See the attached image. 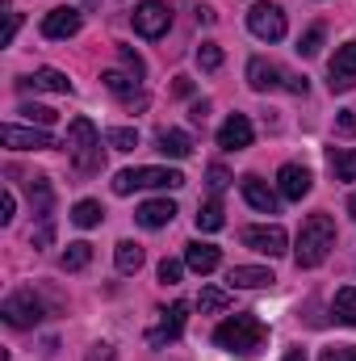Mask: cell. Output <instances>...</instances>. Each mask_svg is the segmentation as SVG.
<instances>
[{
    "mask_svg": "<svg viewBox=\"0 0 356 361\" xmlns=\"http://www.w3.org/2000/svg\"><path fill=\"white\" fill-rule=\"evenodd\" d=\"M214 345L227 349V353H235V357H256L268 345V328L256 315H231L227 324H218Z\"/></svg>",
    "mask_w": 356,
    "mask_h": 361,
    "instance_id": "1",
    "label": "cell"
},
{
    "mask_svg": "<svg viewBox=\"0 0 356 361\" xmlns=\"http://www.w3.org/2000/svg\"><path fill=\"white\" fill-rule=\"evenodd\" d=\"M336 248V223L331 214H310L298 231V248H293V261L298 269H314L327 261V252Z\"/></svg>",
    "mask_w": 356,
    "mask_h": 361,
    "instance_id": "2",
    "label": "cell"
},
{
    "mask_svg": "<svg viewBox=\"0 0 356 361\" xmlns=\"http://www.w3.org/2000/svg\"><path fill=\"white\" fill-rule=\"evenodd\" d=\"M68 156L76 160V169L80 173H92V169H101V135H96V126H92L89 118H72V126H68Z\"/></svg>",
    "mask_w": 356,
    "mask_h": 361,
    "instance_id": "3",
    "label": "cell"
},
{
    "mask_svg": "<svg viewBox=\"0 0 356 361\" xmlns=\"http://www.w3.org/2000/svg\"><path fill=\"white\" fill-rule=\"evenodd\" d=\"M184 185V173L177 169H126L113 177V193H130V189H180Z\"/></svg>",
    "mask_w": 356,
    "mask_h": 361,
    "instance_id": "4",
    "label": "cell"
},
{
    "mask_svg": "<svg viewBox=\"0 0 356 361\" xmlns=\"http://www.w3.org/2000/svg\"><path fill=\"white\" fill-rule=\"evenodd\" d=\"M248 30L256 34V38H265V42H281L285 38V13H281V4H252L248 8Z\"/></svg>",
    "mask_w": 356,
    "mask_h": 361,
    "instance_id": "5",
    "label": "cell"
},
{
    "mask_svg": "<svg viewBox=\"0 0 356 361\" xmlns=\"http://www.w3.org/2000/svg\"><path fill=\"white\" fill-rule=\"evenodd\" d=\"M0 315H4V324H13V328H34V324L42 319V302L34 298V290H17V294H8V298L0 302Z\"/></svg>",
    "mask_w": 356,
    "mask_h": 361,
    "instance_id": "6",
    "label": "cell"
},
{
    "mask_svg": "<svg viewBox=\"0 0 356 361\" xmlns=\"http://www.w3.org/2000/svg\"><path fill=\"white\" fill-rule=\"evenodd\" d=\"M0 143L13 147V152H46L55 147V139L46 135V126H0Z\"/></svg>",
    "mask_w": 356,
    "mask_h": 361,
    "instance_id": "7",
    "label": "cell"
},
{
    "mask_svg": "<svg viewBox=\"0 0 356 361\" xmlns=\"http://www.w3.org/2000/svg\"><path fill=\"white\" fill-rule=\"evenodd\" d=\"M168 25H172V13H168L164 0H143V4L134 8V34L160 38V34H168Z\"/></svg>",
    "mask_w": 356,
    "mask_h": 361,
    "instance_id": "8",
    "label": "cell"
},
{
    "mask_svg": "<svg viewBox=\"0 0 356 361\" xmlns=\"http://www.w3.org/2000/svg\"><path fill=\"white\" fill-rule=\"evenodd\" d=\"M243 244H248L252 252H265V257H285V252H289V235H285L276 223H268V227H248V231H243Z\"/></svg>",
    "mask_w": 356,
    "mask_h": 361,
    "instance_id": "9",
    "label": "cell"
},
{
    "mask_svg": "<svg viewBox=\"0 0 356 361\" xmlns=\"http://www.w3.org/2000/svg\"><path fill=\"white\" fill-rule=\"evenodd\" d=\"M327 85L331 92H348L356 85V42H344L340 51H336V59H331V68H327Z\"/></svg>",
    "mask_w": 356,
    "mask_h": 361,
    "instance_id": "10",
    "label": "cell"
},
{
    "mask_svg": "<svg viewBox=\"0 0 356 361\" xmlns=\"http://www.w3.org/2000/svg\"><path fill=\"white\" fill-rule=\"evenodd\" d=\"M218 147H222V152H243V147H252V118H248V114H231V118L218 126Z\"/></svg>",
    "mask_w": 356,
    "mask_h": 361,
    "instance_id": "11",
    "label": "cell"
},
{
    "mask_svg": "<svg viewBox=\"0 0 356 361\" xmlns=\"http://www.w3.org/2000/svg\"><path fill=\"white\" fill-rule=\"evenodd\" d=\"M239 189H243L248 206H256L260 214H276V206H281V189H272V185L260 180L256 173H248V177L239 180Z\"/></svg>",
    "mask_w": 356,
    "mask_h": 361,
    "instance_id": "12",
    "label": "cell"
},
{
    "mask_svg": "<svg viewBox=\"0 0 356 361\" xmlns=\"http://www.w3.org/2000/svg\"><path fill=\"white\" fill-rule=\"evenodd\" d=\"M184 319H189V307H184V302H172V307L164 311L160 328H151V332H147V345H155V349L172 345V341H177L180 332H184Z\"/></svg>",
    "mask_w": 356,
    "mask_h": 361,
    "instance_id": "13",
    "label": "cell"
},
{
    "mask_svg": "<svg viewBox=\"0 0 356 361\" xmlns=\"http://www.w3.org/2000/svg\"><path fill=\"white\" fill-rule=\"evenodd\" d=\"M310 169H302V164H281V173H276V189H281V197H289V202H302L306 193H310Z\"/></svg>",
    "mask_w": 356,
    "mask_h": 361,
    "instance_id": "14",
    "label": "cell"
},
{
    "mask_svg": "<svg viewBox=\"0 0 356 361\" xmlns=\"http://www.w3.org/2000/svg\"><path fill=\"white\" fill-rule=\"evenodd\" d=\"M80 25H84V17L76 13V8H51L46 17H42V34L46 38H72V34H80Z\"/></svg>",
    "mask_w": 356,
    "mask_h": 361,
    "instance_id": "15",
    "label": "cell"
},
{
    "mask_svg": "<svg viewBox=\"0 0 356 361\" xmlns=\"http://www.w3.org/2000/svg\"><path fill=\"white\" fill-rule=\"evenodd\" d=\"M134 219L147 227V231H160V227H168L172 219H177V202H168V197H155V202H143L139 210H134Z\"/></svg>",
    "mask_w": 356,
    "mask_h": 361,
    "instance_id": "16",
    "label": "cell"
},
{
    "mask_svg": "<svg viewBox=\"0 0 356 361\" xmlns=\"http://www.w3.org/2000/svg\"><path fill=\"white\" fill-rule=\"evenodd\" d=\"M218 261H222V257H218V248H214V244H201V240L184 244V265H189L193 273H201V277H205V273L218 269Z\"/></svg>",
    "mask_w": 356,
    "mask_h": 361,
    "instance_id": "17",
    "label": "cell"
},
{
    "mask_svg": "<svg viewBox=\"0 0 356 361\" xmlns=\"http://www.w3.org/2000/svg\"><path fill=\"white\" fill-rule=\"evenodd\" d=\"M227 281H231L235 290H265V286H272L276 277H272V269H265V265H235Z\"/></svg>",
    "mask_w": 356,
    "mask_h": 361,
    "instance_id": "18",
    "label": "cell"
},
{
    "mask_svg": "<svg viewBox=\"0 0 356 361\" xmlns=\"http://www.w3.org/2000/svg\"><path fill=\"white\" fill-rule=\"evenodd\" d=\"M281 76H285V72H281L276 63H268V59H252V63H248V85H252L256 92L276 89V85H281Z\"/></svg>",
    "mask_w": 356,
    "mask_h": 361,
    "instance_id": "19",
    "label": "cell"
},
{
    "mask_svg": "<svg viewBox=\"0 0 356 361\" xmlns=\"http://www.w3.org/2000/svg\"><path fill=\"white\" fill-rule=\"evenodd\" d=\"M25 89H34V92H72V80L63 76V72H55V68H38L30 80H21Z\"/></svg>",
    "mask_w": 356,
    "mask_h": 361,
    "instance_id": "20",
    "label": "cell"
},
{
    "mask_svg": "<svg viewBox=\"0 0 356 361\" xmlns=\"http://www.w3.org/2000/svg\"><path fill=\"white\" fill-rule=\"evenodd\" d=\"M160 152L164 156H172V160H184V156H193V139L184 135V130H160Z\"/></svg>",
    "mask_w": 356,
    "mask_h": 361,
    "instance_id": "21",
    "label": "cell"
},
{
    "mask_svg": "<svg viewBox=\"0 0 356 361\" xmlns=\"http://www.w3.org/2000/svg\"><path fill=\"white\" fill-rule=\"evenodd\" d=\"M327 164H331L336 180H356V147H331Z\"/></svg>",
    "mask_w": 356,
    "mask_h": 361,
    "instance_id": "22",
    "label": "cell"
},
{
    "mask_svg": "<svg viewBox=\"0 0 356 361\" xmlns=\"http://www.w3.org/2000/svg\"><path fill=\"white\" fill-rule=\"evenodd\" d=\"M331 315H336L340 324H348V328H356V286H344V290H336Z\"/></svg>",
    "mask_w": 356,
    "mask_h": 361,
    "instance_id": "23",
    "label": "cell"
},
{
    "mask_svg": "<svg viewBox=\"0 0 356 361\" xmlns=\"http://www.w3.org/2000/svg\"><path fill=\"white\" fill-rule=\"evenodd\" d=\"M197 307H201V315H218V311H227V307H231V290L201 286V294H197Z\"/></svg>",
    "mask_w": 356,
    "mask_h": 361,
    "instance_id": "24",
    "label": "cell"
},
{
    "mask_svg": "<svg viewBox=\"0 0 356 361\" xmlns=\"http://www.w3.org/2000/svg\"><path fill=\"white\" fill-rule=\"evenodd\" d=\"M113 261H117V273H139L143 269V248L134 240H122L117 252H113Z\"/></svg>",
    "mask_w": 356,
    "mask_h": 361,
    "instance_id": "25",
    "label": "cell"
},
{
    "mask_svg": "<svg viewBox=\"0 0 356 361\" xmlns=\"http://www.w3.org/2000/svg\"><path fill=\"white\" fill-rule=\"evenodd\" d=\"M227 219H222V202L218 197H210V202H201L197 206V231H218Z\"/></svg>",
    "mask_w": 356,
    "mask_h": 361,
    "instance_id": "26",
    "label": "cell"
},
{
    "mask_svg": "<svg viewBox=\"0 0 356 361\" xmlns=\"http://www.w3.org/2000/svg\"><path fill=\"white\" fill-rule=\"evenodd\" d=\"M92 261V244H84V240H76V244H68V252L59 257V265L68 273H80L84 265Z\"/></svg>",
    "mask_w": 356,
    "mask_h": 361,
    "instance_id": "27",
    "label": "cell"
},
{
    "mask_svg": "<svg viewBox=\"0 0 356 361\" xmlns=\"http://www.w3.org/2000/svg\"><path fill=\"white\" fill-rule=\"evenodd\" d=\"M101 219H105V210H101V202H92V197L76 202V210H72V223H76V227H96Z\"/></svg>",
    "mask_w": 356,
    "mask_h": 361,
    "instance_id": "28",
    "label": "cell"
},
{
    "mask_svg": "<svg viewBox=\"0 0 356 361\" xmlns=\"http://www.w3.org/2000/svg\"><path fill=\"white\" fill-rule=\"evenodd\" d=\"M105 143H109L113 152H134V147H139V130H134V126H113V130L105 135Z\"/></svg>",
    "mask_w": 356,
    "mask_h": 361,
    "instance_id": "29",
    "label": "cell"
},
{
    "mask_svg": "<svg viewBox=\"0 0 356 361\" xmlns=\"http://www.w3.org/2000/svg\"><path fill=\"white\" fill-rule=\"evenodd\" d=\"M17 114H21L30 126H55V118H59L55 109H46V105H30V101H25V105H17Z\"/></svg>",
    "mask_w": 356,
    "mask_h": 361,
    "instance_id": "30",
    "label": "cell"
},
{
    "mask_svg": "<svg viewBox=\"0 0 356 361\" xmlns=\"http://www.w3.org/2000/svg\"><path fill=\"white\" fill-rule=\"evenodd\" d=\"M197 63H201V72H218L222 68V47L218 42H201L197 47Z\"/></svg>",
    "mask_w": 356,
    "mask_h": 361,
    "instance_id": "31",
    "label": "cell"
},
{
    "mask_svg": "<svg viewBox=\"0 0 356 361\" xmlns=\"http://www.w3.org/2000/svg\"><path fill=\"white\" fill-rule=\"evenodd\" d=\"M101 85H105L109 92L130 97V92H134V85H139V76H126V72H105V76H101Z\"/></svg>",
    "mask_w": 356,
    "mask_h": 361,
    "instance_id": "32",
    "label": "cell"
},
{
    "mask_svg": "<svg viewBox=\"0 0 356 361\" xmlns=\"http://www.w3.org/2000/svg\"><path fill=\"white\" fill-rule=\"evenodd\" d=\"M319 47H323V25H310V30L298 38V55L310 59V55H319Z\"/></svg>",
    "mask_w": 356,
    "mask_h": 361,
    "instance_id": "33",
    "label": "cell"
},
{
    "mask_svg": "<svg viewBox=\"0 0 356 361\" xmlns=\"http://www.w3.org/2000/svg\"><path fill=\"white\" fill-rule=\"evenodd\" d=\"M117 55H122V63H126V72H130V76H143V72H147V63L139 59V51H130V47H117Z\"/></svg>",
    "mask_w": 356,
    "mask_h": 361,
    "instance_id": "34",
    "label": "cell"
},
{
    "mask_svg": "<svg viewBox=\"0 0 356 361\" xmlns=\"http://www.w3.org/2000/svg\"><path fill=\"white\" fill-rule=\"evenodd\" d=\"M180 273H184V265H180V261H168V257L160 261V281H164V286H177Z\"/></svg>",
    "mask_w": 356,
    "mask_h": 361,
    "instance_id": "35",
    "label": "cell"
},
{
    "mask_svg": "<svg viewBox=\"0 0 356 361\" xmlns=\"http://www.w3.org/2000/svg\"><path fill=\"white\" fill-rule=\"evenodd\" d=\"M205 185H210V189H214V193H222V189H227V185H231V173H227V169H222V164H214V169H210V173H205Z\"/></svg>",
    "mask_w": 356,
    "mask_h": 361,
    "instance_id": "36",
    "label": "cell"
},
{
    "mask_svg": "<svg viewBox=\"0 0 356 361\" xmlns=\"http://www.w3.org/2000/svg\"><path fill=\"white\" fill-rule=\"evenodd\" d=\"M319 361H356V349L352 345H331V349H323Z\"/></svg>",
    "mask_w": 356,
    "mask_h": 361,
    "instance_id": "37",
    "label": "cell"
},
{
    "mask_svg": "<svg viewBox=\"0 0 356 361\" xmlns=\"http://www.w3.org/2000/svg\"><path fill=\"white\" fill-rule=\"evenodd\" d=\"M336 130H340V135H356V109H340Z\"/></svg>",
    "mask_w": 356,
    "mask_h": 361,
    "instance_id": "38",
    "label": "cell"
},
{
    "mask_svg": "<svg viewBox=\"0 0 356 361\" xmlns=\"http://www.w3.org/2000/svg\"><path fill=\"white\" fill-rule=\"evenodd\" d=\"M13 210H17V197L4 189V197H0V223H13Z\"/></svg>",
    "mask_w": 356,
    "mask_h": 361,
    "instance_id": "39",
    "label": "cell"
},
{
    "mask_svg": "<svg viewBox=\"0 0 356 361\" xmlns=\"http://www.w3.org/2000/svg\"><path fill=\"white\" fill-rule=\"evenodd\" d=\"M281 85H285L289 92H298V97H306V80H302V76H293V72H285V76H281Z\"/></svg>",
    "mask_w": 356,
    "mask_h": 361,
    "instance_id": "40",
    "label": "cell"
},
{
    "mask_svg": "<svg viewBox=\"0 0 356 361\" xmlns=\"http://www.w3.org/2000/svg\"><path fill=\"white\" fill-rule=\"evenodd\" d=\"M17 30H21V17H17V13H8V30H4V42H13V38H17Z\"/></svg>",
    "mask_w": 356,
    "mask_h": 361,
    "instance_id": "41",
    "label": "cell"
},
{
    "mask_svg": "<svg viewBox=\"0 0 356 361\" xmlns=\"http://www.w3.org/2000/svg\"><path fill=\"white\" fill-rule=\"evenodd\" d=\"M285 361H306V349H289V353H285Z\"/></svg>",
    "mask_w": 356,
    "mask_h": 361,
    "instance_id": "42",
    "label": "cell"
},
{
    "mask_svg": "<svg viewBox=\"0 0 356 361\" xmlns=\"http://www.w3.org/2000/svg\"><path fill=\"white\" fill-rule=\"evenodd\" d=\"M348 210H352V219H356V193H352V197H348Z\"/></svg>",
    "mask_w": 356,
    "mask_h": 361,
    "instance_id": "43",
    "label": "cell"
}]
</instances>
